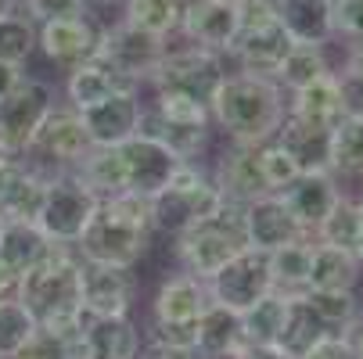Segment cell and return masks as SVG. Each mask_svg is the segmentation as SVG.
Masks as SVG:
<instances>
[{"label": "cell", "mask_w": 363, "mask_h": 359, "mask_svg": "<svg viewBox=\"0 0 363 359\" xmlns=\"http://www.w3.org/2000/svg\"><path fill=\"white\" fill-rule=\"evenodd\" d=\"M11 359H72V352H69V341H65V338H55V334L36 331L33 341H29L22 352H15Z\"/></svg>", "instance_id": "bcb514c9"}, {"label": "cell", "mask_w": 363, "mask_h": 359, "mask_svg": "<svg viewBox=\"0 0 363 359\" xmlns=\"http://www.w3.org/2000/svg\"><path fill=\"white\" fill-rule=\"evenodd\" d=\"M133 295H137V273L130 266L83 263V313L86 317H130Z\"/></svg>", "instance_id": "e0dca14e"}, {"label": "cell", "mask_w": 363, "mask_h": 359, "mask_svg": "<svg viewBox=\"0 0 363 359\" xmlns=\"http://www.w3.org/2000/svg\"><path fill=\"white\" fill-rule=\"evenodd\" d=\"M331 4H338V0H331Z\"/></svg>", "instance_id": "91938a15"}, {"label": "cell", "mask_w": 363, "mask_h": 359, "mask_svg": "<svg viewBox=\"0 0 363 359\" xmlns=\"http://www.w3.org/2000/svg\"><path fill=\"white\" fill-rule=\"evenodd\" d=\"M151 201L140 194H108L97 201V212L86 234L76 241V255L83 263L101 266H137L151 241Z\"/></svg>", "instance_id": "3957f363"}, {"label": "cell", "mask_w": 363, "mask_h": 359, "mask_svg": "<svg viewBox=\"0 0 363 359\" xmlns=\"http://www.w3.org/2000/svg\"><path fill=\"white\" fill-rule=\"evenodd\" d=\"M50 108H55V86L36 76H22L0 101V155L22 159Z\"/></svg>", "instance_id": "9c48e42d"}, {"label": "cell", "mask_w": 363, "mask_h": 359, "mask_svg": "<svg viewBox=\"0 0 363 359\" xmlns=\"http://www.w3.org/2000/svg\"><path fill=\"white\" fill-rule=\"evenodd\" d=\"M352 255H356V263L363 266V227H359V237H356V244H352Z\"/></svg>", "instance_id": "6f0895ef"}, {"label": "cell", "mask_w": 363, "mask_h": 359, "mask_svg": "<svg viewBox=\"0 0 363 359\" xmlns=\"http://www.w3.org/2000/svg\"><path fill=\"white\" fill-rule=\"evenodd\" d=\"M284 309H288V295L274 291L241 313V334H245L248 352L252 348H277V338L284 327Z\"/></svg>", "instance_id": "1f68e13d"}, {"label": "cell", "mask_w": 363, "mask_h": 359, "mask_svg": "<svg viewBox=\"0 0 363 359\" xmlns=\"http://www.w3.org/2000/svg\"><path fill=\"white\" fill-rule=\"evenodd\" d=\"M302 298L331 334H356L363 327V302L356 291H302Z\"/></svg>", "instance_id": "4dcf8cb0"}, {"label": "cell", "mask_w": 363, "mask_h": 359, "mask_svg": "<svg viewBox=\"0 0 363 359\" xmlns=\"http://www.w3.org/2000/svg\"><path fill=\"white\" fill-rule=\"evenodd\" d=\"M22 79V69H15V65H4L0 62V101H4L11 90H15V83Z\"/></svg>", "instance_id": "816d5d0a"}, {"label": "cell", "mask_w": 363, "mask_h": 359, "mask_svg": "<svg viewBox=\"0 0 363 359\" xmlns=\"http://www.w3.org/2000/svg\"><path fill=\"white\" fill-rule=\"evenodd\" d=\"M241 230H245V248L267 251V255L291 241L309 237L281 194H263V198H252L248 205H241Z\"/></svg>", "instance_id": "5bb4252c"}, {"label": "cell", "mask_w": 363, "mask_h": 359, "mask_svg": "<svg viewBox=\"0 0 363 359\" xmlns=\"http://www.w3.org/2000/svg\"><path fill=\"white\" fill-rule=\"evenodd\" d=\"M198 359H245L248 345L241 334V313L227 309V305H209L198 317Z\"/></svg>", "instance_id": "603a6c76"}, {"label": "cell", "mask_w": 363, "mask_h": 359, "mask_svg": "<svg viewBox=\"0 0 363 359\" xmlns=\"http://www.w3.org/2000/svg\"><path fill=\"white\" fill-rule=\"evenodd\" d=\"M97 194L72 173L50 176L43 187V201L36 212V227L43 230V237L50 244H62L76 251V241L86 234L94 212H97Z\"/></svg>", "instance_id": "52a82bcc"}, {"label": "cell", "mask_w": 363, "mask_h": 359, "mask_svg": "<svg viewBox=\"0 0 363 359\" xmlns=\"http://www.w3.org/2000/svg\"><path fill=\"white\" fill-rule=\"evenodd\" d=\"M331 173L335 180H363V119L342 115L331 130Z\"/></svg>", "instance_id": "d590c367"}, {"label": "cell", "mask_w": 363, "mask_h": 359, "mask_svg": "<svg viewBox=\"0 0 363 359\" xmlns=\"http://www.w3.org/2000/svg\"><path fill=\"white\" fill-rule=\"evenodd\" d=\"M274 15L298 47H324L335 36L331 0H274Z\"/></svg>", "instance_id": "cb8c5ba5"}, {"label": "cell", "mask_w": 363, "mask_h": 359, "mask_svg": "<svg viewBox=\"0 0 363 359\" xmlns=\"http://www.w3.org/2000/svg\"><path fill=\"white\" fill-rule=\"evenodd\" d=\"M342 79V76H338ZM342 108L352 119H363V83L356 79H342Z\"/></svg>", "instance_id": "c3c4849f"}, {"label": "cell", "mask_w": 363, "mask_h": 359, "mask_svg": "<svg viewBox=\"0 0 363 359\" xmlns=\"http://www.w3.org/2000/svg\"><path fill=\"white\" fill-rule=\"evenodd\" d=\"M166 50H169L166 40L147 36V33H140V29L119 22V25H112V29L101 33L94 58H97L101 65H108L119 79H126L133 90H140L144 83L155 79V72H159V65H162V58H166Z\"/></svg>", "instance_id": "30bf717a"}, {"label": "cell", "mask_w": 363, "mask_h": 359, "mask_svg": "<svg viewBox=\"0 0 363 359\" xmlns=\"http://www.w3.org/2000/svg\"><path fill=\"white\" fill-rule=\"evenodd\" d=\"M352 345H356V355L363 359V327H359V331L352 334Z\"/></svg>", "instance_id": "680465c9"}, {"label": "cell", "mask_w": 363, "mask_h": 359, "mask_svg": "<svg viewBox=\"0 0 363 359\" xmlns=\"http://www.w3.org/2000/svg\"><path fill=\"white\" fill-rule=\"evenodd\" d=\"M72 176H79L97 198L126 190V169L119 159V147H90L79 159V166L72 169Z\"/></svg>", "instance_id": "d6a6232c"}, {"label": "cell", "mask_w": 363, "mask_h": 359, "mask_svg": "<svg viewBox=\"0 0 363 359\" xmlns=\"http://www.w3.org/2000/svg\"><path fill=\"white\" fill-rule=\"evenodd\" d=\"M18 11V0H0V18L4 15H15Z\"/></svg>", "instance_id": "11a10c76"}, {"label": "cell", "mask_w": 363, "mask_h": 359, "mask_svg": "<svg viewBox=\"0 0 363 359\" xmlns=\"http://www.w3.org/2000/svg\"><path fill=\"white\" fill-rule=\"evenodd\" d=\"M86 8H112V4H126V0H83Z\"/></svg>", "instance_id": "9f6ffc18"}, {"label": "cell", "mask_w": 363, "mask_h": 359, "mask_svg": "<svg viewBox=\"0 0 363 359\" xmlns=\"http://www.w3.org/2000/svg\"><path fill=\"white\" fill-rule=\"evenodd\" d=\"M97 40H101V33L83 15L55 18V22H40L36 25V47L55 65H62L65 72H72L76 65H83V62H90L97 55Z\"/></svg>", "instance_id": "d6986e66"}, {"label": "cell", "mask_w": 363, "mask_h": 359, "mask_svg": "<svg viewBox=\"0 0 363 359\" xmlns=\"http://www.w3.org/2000/svg\"><path fill=\"white\" fill-rule=\"evenodd\" d=\"M140 112H144V97L137 90H119L108 101L79 112V119H83V130L94 147H119L137 137Z\"/></svg>", "instance_id": "ac0fdd59"}, {"label": "cell", "mask_w": 363, "mask_h": 359, "mask_svg": "<svg viewBox=\"0 0 363 359\" xmlns=\"http://www.w3.org/2000/svg\"><path fill=\"white\" fill-rule=\"evenodd\" d=\"M331 331L320 324V317L306 305L302 295H288V309H284V327L277 338V348L288 359H302L309 348H313L320 338H328Z\"/></svg>", "instance_id": "f546056e"}, {"label": "cell", "mask_w": 363, "mask_h": 359, "mask_svg": "<svg viewBox=\"0 0 363 359\" xmlns=\"http://www.w3.org/2000/svg\"><path fill=\"white\" fill-rule=\"evenodd\" d=\"M144 341L147 345H162V348L194 352V345H198V324H155L151 320V331H147Z\"/></svg>", "instance_id": "7bdbcfd3"}, {"label": "cell", "mask_w": 363, "mask_h": 359, "mask_svg": "<svg viewBox=\"0 0 363 359\" xmlns=\"http://www.w3.org/2000/svg\"><path fill=\"white\" fill-rule=\"evenodd\" d=\"M302 359H359V355H356L352 334H328V338H320L313 348H309Z\"/></svg>", "instance_id": "7dc6e473"}, {"label": "cell", "mask_w": 363, "mask_h": 359, "mask_svg": "<svg viewBox=\"0 0 363 359\" xmlns=\"http://www.w3.org/2000/svg\"><path fill=\"white\" fill-rule=\"evenodd\" d=\"M22 11L40 25V22H55V18H76L86 11L83 0H18Z\"/></svg>", "instance_id": "ee69618b"}, {"label": "cell", "mask_w": 363, "mask_h": 359, "mask_svg": "<svg viewBox=\"0 0 363 359\" xmlns=\"http://www.w3.org/2000/svg\"><path fill=\"white\" fill-rule=\"evenodd\" d=\"M15 284H18V277H11L4 266H0V298H11L15 295Z\"/></svg>", "instance_id": "f5cc1de1"}, {"label": "cell", "mask_w": 363, "mask_h": 359, "mask_svg": "<svg viewBox=\"0 0 363 359\" xmlns=\"http://www.w3.org/2000/svg\"><path fill=\"white\" fill-rule=\"evenodd\" d=\"M245 359H288V355H284L281 348H252Z\"/></svg>", "instance_id": "db71d44e"}, {"label": "cell", "mask_w": 363, "mask_h": 359, "mask_svg": "<svg viewBox=\"0 0 363 359\" xmlns=\"http://www.w3.org/2000/svg\"><path fill=\"white\" fill-rule=\"evenodd\" d=\"M331 25L338 36L363 40V0H338V4H331Z\"/></svg>", "instance_id": "f6af8a7d"}, {"label": "cell", "mask_w": 363, "mask_h": 359, "mask_svg": "<svg viewBox=\"0 0 363 359\" xmlns=\"http://www.w3.org/2000/svg\"><path fill=\"white\" fill-rule=\"evenodd\" d=\"M342 79H356V83H363V40L352 43L349 58H345V72H342Z\"/></svg>", "instance_id": "681fc988"}, {"label": "cell", "mask_w": 363, "mask_h": 359, "mask_svg": "<svg viewBox=\"0 0 363 359\" xmlns=\"http://www.w3.org/2000/svg\"><path fill=\"white\" fill-rule=\"evenodd\" d=\"M69 352L72 359H140L144 334L130 317H86Z\"/></svg>", "instance_id": "9a60e30c"}, {"label": "cell", "mask_w": 363, "mask_h": 359, "mask_svg": "<svg viewBox=\"0 0 363 359\" xmlns=\"http://www.w3.org/2000/svg\"><path fill=\"white\" fill-rule=\"evenodd\" d=\"M213 180L230 205H248L252 198L270 194L263 183V173H259V159L252 144H227L223 159L213 169Z\"/></svg>", "instance_id": "7402d4cb"}, {"label": "cell", "mask_w": 363, "mask_h": 359, "mask_svg": "<svg viewBox=\"0 0 363 359\" xmlns=\"http://www.w3.org/2000/svg\"><path fill=\"white\" fill-rule=\"evenodd\" d=\"M363 277V266L356 255L345 248L317 244L313 241V259H309V287L306 291H356Z\"/></svg>", "instance_id": "f1b7e54d"}, {"label": "cell", "mask_w": 363, "mask_h": 359, "mask_svg": "<svg viewBox=\"0 0 363 359\" xmlns=\"http://www.w3.org/2000/svg\"><path fill=\"white\" fill-rule=\"evenodd\" d=\"M119 90H133V86H130L126 79H119L108 65H101L97 58L76 65V69L69 72V79H65L69 108H76V112H86V108L101 105V101H108V97L119 93ZM137 93H140V90H137Z\"/></svg>", "instance_id": "83f0119b"}, {"label": "cell", "mask_w": 363, "mask_h": 359, "mask_svg": "<svg viewBox=\"0 0 363 359\" xmlns=\"http://www.w3.org/2000/svg\"><path fill=\"white\" fill-rule=\"evenodd\" d=\"M140 359H198V352H184V348H162V345H147L144 341V352Z\"/></svg>", "instance_id": "f907efd6"}, {"label": "cell", "mask_w": 363, "mask_h": 359, "mask_svg": "<svg viewBox=\"0 0 363 359\" xmlns=\"http://www.w3.org/2000/svg\"><path fill=\"white\" fill-rule=\"evenodd\" d=\"M245 25L241 0H187L180 33L191 47L213 50V55H230Z\"/></svg>", "instance_id": "4fadbf2b"}, {"label": "cell", "mask_w": 363, "mask_h": 359, "mask_svg": "<svg viewBox=\"0 0 363 359\" xmlns=\"http://www.w3.org/2000/svg\"><path fill=\"white\" fill-rule=\"evenodd\" d=\"M90 147L94 144H90L86 130H83L79 112L69 108V105H55L47 112L43 126L36 130V137H33V144H29V151L22 159H26V166L36 176L50 180V176L72 173Z\"/></svg>", "instance_id": "ba28073f"}, {"label": "cell", "mask_w": 363, "mask_h": 359, "mask_svg": "<svg viewBox=\"0 0 363 359\" xmlns=\"http://www.w3.org/2000/svg\"><path fill=\"white\" fill-rule=\"evenodd\" d=\"M15 298L29 309L43 334L72 341L83 331V263L72 248L55 244L43 263L18 277Z\"/></svg>", "instance_id": "6da1fadb"}, {"label": "cell", "mask_w": 363, "mask_h": 359, "mask_svg": "<svg viewBox=\"0 0 363 359\" xmlns=\"http://www.w3.org/2000/svg\"><path fill=\"white\" fill-rule=\"evenodd\" d=\"M241 8H245V25L230 50V58L238 62V72L277 79L295 43L274 15V0H241Z\"/></svg>", "instance_id": "8992f818"}, {"label": "cell", "mask_w": 363, "mask_h": 359, "mask_svg": "<svg viewBox=\"0 0 363 359\" xmlns=\"http://www.w3.org/2000/svg\"><path fill=\"white\" fill-rule=\"evenodd\" d=\"M359 227H363V194H342L338 205L331 209V216L317 227L313 241L352 251V244L359 237Z\"/></svg>", "instance_id": "8d00e7d4"}, {"label": "cell", "mask_w": 363, "mask_h": 359, "mask_svg": "<svg viewBox=\"0 0 363 359\" xmlns=\"http://www.w3.org/2000/svg\"><path fill=\"white\" fill-rule=\"evenodd\" d=\"M288 115L309 122V126H324V130H335V122L345 115L342 108V79L331 72L317 83H309L302 90L291 93L288 101Z\"/></svg>", "instance_id": "484cf974"}, {"label": "cell", "mask_w": 363, "mask_h": 359, "mask_svg": "<svg viewBox=\"0 0 363 359\" xmlns=\"http://www.w3.org/2000/svg\"><path fill=\"white\" fill-rule=\"evenodd\" d=\"M223 205L227 198L216 187L209 169H201L198 162H180L166 190L151 198V230L177 241L180 234L216 220L223 212Z\"/></svg>", "instance_id": "277c9868"}, {"label": "cell", "mask_w": 363, "mask_h": 359, "mask_svg": "<svg viewBox=\"0 0 363 359\" xmlns=\"http://www.w3.org/2000/svg\"><path fill=\"white\" fill-rule=\"evenodd\" d=\"M0 227H4V220H0Z\"/></svg>", "instance_id": "94428289"}, {"label": "cell", "mask_w": 363, "mask_h": 359, "mask_svg": "<svg viewBox=\"0 0 363 359\" xmlns=\"http://www.w3.org/2000/svg\"><path fill=\"white\" fill-rule=\"evenodd\" d=\"M324 76H331V65H328V58H324V47H298V43H295L291 55H288L284 65H281V72H277V86L288 90V93H295V90L317 83V79H324Z\"/></svg>", "instance_id": "74e56055"}, {"label": "cell", "mask_w": 363, "mask_h": 359, "mask_svg": "<svg viewBox=\"0 0 363 359\" xmlns=\"http://www.w3.org/2000/svg\"><path fill=\"white\" fill-rule=\"evenodd\" d=\"M36 50V22L26 11L0 18V62L22 69Z\"/></svg>", "instance_id": "f35d334b"}, {"label": "cell", "mask_w": 363, "mask_h": 359, "mask_svg": "<svg viewBox=\"0 0 363 359\" xmlns=\"http://www.w3.org/2000/svg\"><path fill=\"white\" fill-rule=\"evenodd\" d=\"M309 259H313V237L291 241V244L270 251L274 291H281V295H302L309 287Z\"/></svg>", "instance_id": "836d02e7"}, {"label": "cell", "mask_w": 363, "mask_h": 359, "mask_svg": "<svg viewBox=\"0 0 363 359\" xmlns=\"http://www.w3.org/2000/svg\"><path fill=\"white\" fill-rule=\"evenodd\" d=\"M209 295L216 305H227L234 313H245L259 298L274 295V277H270V255L255 251V248H241L234 259L213 277Z\"/></svg>", "instance_id": "7c38bea8"}, {"label": "cell", "mask_w": 363, "mask_h": 359, "mask_svg": "<svg viewBox=\"0 0 363 359\" xmlns=\"http://www.w3.org/2000/svg\"><path fill=\"white\" fill-rule=\"evenodd\" d=\"M255 159H259V173H263V183L270 194H281L295 183L298 176V166L288 151L277 144V140H267V144H255Z\"/></svg>", "instance_id": "b9f144b4"}, {"label": "cell", "mask_w": 363, "mask_h": 359, "mask_svg": "<svg viewBox=\"0 0 363 359\" xmlns=\"http://www.w3.org/2000/svg\"><path fill=\"white\" fill-rule=\"evenodd\" d=\"M245 248V230H241V205H223V212L209 223H201L187 234L177 237V263L180 273L213 280L234 255Z\"/></svg>", "instance_id": "5b68a950"}, {"label": "cell", "mask_w": 363, "mask_h": 359, "mask_svg": "<svg viewBox=\"0 0 363 359\" xmlns=\"http://www.w3.org/2000/svg\"><path fill=\"white\" fill-rule=\"evenodd\" d=\"M155 108V115H162L173 126H213V115L201 101L180 93V90H155V97L147 101Z\"/></svg>", "instance_id": "60d3db41"}, {"label": "cell", "mask_w": 363, "mask_h": 359, "mask_svg": "<svg viewBox=\"0 0 363 359\" xmlns=\"http://www.w3.org/2000/svg\"><path fill=\"white\" fill-rule=\"evenodd\" d=\"M50 244L36 223H4L0 227V266L11 277L29 273L36 263H43L50 255Z\"/></svg>", "instance_id": "4316f807"}, {"label": "cell", "mask_w": 363, "mask_h": 359, "mask_svg": "<svg viewBox=\"0 0 363 359\" xmlns=\"http://www.w3.org/2000/svg\"><path fill=\"white\" fill-rule=\"evenodd\" d=\"M213 305L209 284L187 277V273H173L159 284L151 302V320L155 324H198V317Z\"/></svg>", "instance_id": "44dd1931"}, {"label": "cell", "mask_w": 363, "mask_h": 359, "mask_svg": "<svg viewBox=\"0 0 363 359\" xmlns=\"http://www.w3.org/2000/svg\"><path fill=\"white\" fill-rule=\"evenodd\" d=\"M213 122L223 130L230 144H267L277 137L281 122L288 119V101L277 79L252 76V72H230L223 76L213 105Z\"/></svg>", "instance_id": "7a4b0ae2"}, {"label": "cell", "mask_w": 363, "mask_h": 359, "mask_svg": "<svg viewBox=\"0 0 363 359\" xmlns=\"http://www.w3.org/2000/svg\"><path fill=\"white\" fill-rule=\"evenodd\" d=\"M274 140L295 159L298 173H320V169L331 173V130L309 126V122L288 115L281 122V130H277Z\"/></svg>", "instance_id": "d4e9b609"}, {"label": "cell", "mask_w": 363, "mask_h": 359, "mask_svg": "<svg viewBox=\"0 0 363 359\" xmlns=\"http://www.w3.org/2000/svg\"><path fill=\"white\" fill-rule=\"evenodd\" d=\"M184 8H187V0H126V18L123 22L147 33V36L169 40L173 33H180Z\"/></svg>", "instance_id": "e575fe53"}, {"label": "cell", "mask_w": 363, "mask_h": 359, "mask_svg": "<svg viewBox=\"0 0 363 359\" xmlns=\"http://www.w3.org/2000/svg\"><path fill=\"white\" fill-rule=\"evenodd\" d=\"M119 159L126 169V190L140 194L147 201L159 190H166V183L180 169V159L173 151L162 147L159 140H147V137H133V140L119 144Z\"/></svg>", "instance_id": "2e32d148"}, {"label": "cell", "mask_w": 363, "mask_h": 359, "mask_svg": "<svg viewBox=\"0 0 363 359\" xmlns=\"http://www.w3.org/2000/svg\"><path fill=\"white\" fill-rule=\"evenodd\" d=\"M36 331H40L36 320L29 317V309L15 295L0 298V359H11L15 352H22Z\"/></svg>", "instance_id": "ab89813d"}, {"label": "cell", "mask_w": 363, "mask_h": 359, "mask_svg": "<svg viewBox=\"0 0 363 359\" xmlns=\"http://www.w3.org/2000/svg\"><path fill=\"white\" fill-rule=\"evenodd\" d=\"M223 76H227V69H223L220 55L201 50V47H180V50H166V58H162L159 72H155L151 86L155 90H180V93L201 101V105L209 108Z\"/></svg>", "instance_id": "8fae6325"}, {"label": "cell", "mask_w": 363, "mask_h": 359, "mask_svg": "<svg viewBox=\"0 0 363 359\" xmlns=\"http://www.w3.org/2000/svg\"><path fill=\"white\" fill-rule=\"evenodd\" d=\"M345 194V187L335 180V173L320 169V173H298L295 183L288 190H281V198L288 201L291 216L298 220V227L313 237L317 227L331 216V209L338 205V198Z\"/></svg>", "instance_id": "ffe728a7"}]
</instances>
